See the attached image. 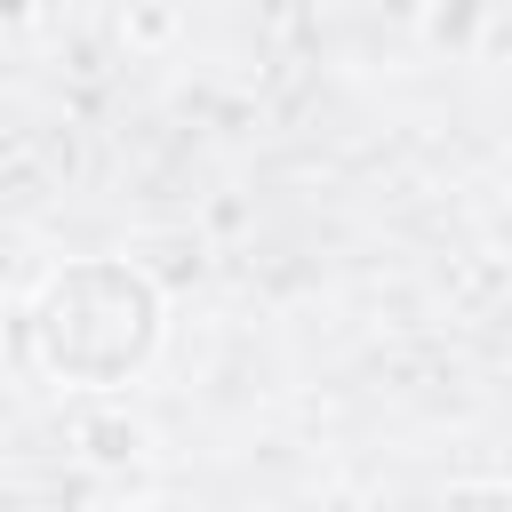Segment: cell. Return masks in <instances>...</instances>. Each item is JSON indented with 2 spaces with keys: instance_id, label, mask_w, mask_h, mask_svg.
Segmentation results:
<instances>
[{
  "instance_id": "cell-1",
  "label": "cell",
  "mask_w": 512,
  "mask_h": 512,
  "mask_svg": "<svg viewBox=\"0 0 512 512\" xmlns=\"http://www.w3.org/2000/svg\"><path fill=\"white\" fill-rule=\"evenodd\" d=\"M24 336L40 344L48 376H64V384H88V392L128 384V376L152 360V344H160V288H152V272L128 264V256L64 264V272H48V288L32 296Z\"/></svg>"
},
{
  "instance_id": "cell-2",
  "label": "cell",
  "mask_w": 512,
  "mask_h": 512,
  "mask_svg": "<svg viewBox=\"0 0 512 512\" xmlns=\"http://www.w3.org/2000/svg\"><path fill=\"white\" fill-rule=\"evenodd\" d=\"M80 456H88V464H128V456H144V424H128V416H88V424H80Z\"/></svg>"
},
{
  "instance_id": "cell-3",
  "label": "cell",
  "mask_w": 512,
  "mask_h": 512,
  "mask_svg": "<svg viewBox=\"0 0 512 512\" xmlns=\"http://www.w3.org/2000/svg\"><path fill=\"white\" fill-rule=\"evenodd\" d=\"M440 512H512V488L504 480H464V488H448Z\"/></svg>"
},
{
  "instance_id": "cell-4",
  "label": "cell",
  "mask_w": 512,
  "mask_h": 512,
  "mask_svg": "<svg viewBox=\"0 0 512 512\" xmlns=\"http://www.w3.org/2000/svg\"><path fill=\"white\" fill-rule=\"evenodd\" d=\"M88 512H160V504H128V496H112V504H88Z\"/></svg>"
}]
</instances>
